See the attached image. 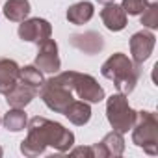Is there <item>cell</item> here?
Instances as JSON below:
<instances>
[{
    "instance_id": "1",
    "label": "cell",
    "mask_w": 158,
    "mask_h": 158,
    "mask_svg": "<svg viewBox=\"0 0 158 158\" xmlns=\"http://www.w3.org/2000/svg\"><path fill=\"white\" fill-rule=\"evenodd\" d=\"M26 138L21 141V152L24 156H39L52 147L58 152H69L74 145V134L61 123L50 121L47 117H32L26 125Z\"/></svg>"
},
{
    "instance_id": "2",
    "label": "cell",
    "mask_w": 158,
    "mask_h": 158,
    "mask_svg": "<svg viewBox=\"0 0 158 158\" xmlns=\"http://www.w3.org/2000/svg\"><path fill=\"white\" fill-rule=\"evenodd\" d=\"M101 73L104 78L114 82L119 93L128 95L136 89V84L141 76V65L132 61V58H128L127 54L115 52L102 63Z\"/></svg>"
},
{
    "instance_id": "3",
    "label": "cell",
    "mask_w": 158,
    "mask_h": 158,
    "mask_svg": "<svg viewBox=\"0 0 158 158\" xmlns=\"http://www.w3.org/2000/svg\"><path fill=\"white\" fill-rule=\"evenodd\" d=\"M132 143L143 149L147 154H158V117L154 112H136L132 125Z\"/></svg>"
},
{
    "instance_id": "4",
    "label": "cell",
    "mask_w": 158,
    "mask_h": 158,
    "mask_svg": "<svg viewBox=\"0 0 158 158\" xmlns=\"http://www.w3.org/2000/svg\"><path fill=\"white\" fill-rule=\"evenodd\" d=\"M60 78L71 88L73 93L78 95V99H82L89 104H95V102H101L104 101L106 93H104V88L95 80L91 74H86V73H78V71H63L60 73Z\"/></svg>"
},
{
    "instance_id": "5",
    "label": "cell",
    "mask_w": 158,
    "mask_h": 158,
    "mask_svg": "<svg viewBox=\"0 0 158 158\" xmlns=\"http://www.w3.org/2000/svg\"><path fill=\"white\" fill-rule=\"evenodd\" d=\"M41 101L45 102V106L56 114H63L67 110V106L74 101L73 97V91L71 88L60 78V74H52L48 80L43 82V86L39 88V93Z\"/></svg>"
},
{
    "instance_id": "6",
    "label": "cell",
    "mask_w": 158,
    "mask_h": 158,
    "mask_svg": "<svg viewBox=\"0 0 158 158\" xmlns=\"http://www.w3.org/2000/svg\"><path fill=\"white\" fill-rule=\"evenodd\" d=\"M106 119L110 127L121 134L128 132L136 119V110L128 104L127 95L115 93L106 99Z\"/></svg>"
},
{
    "instance_id": "7",
    "label": "cell",
    "mask_w": 158,
    "mask_h": 158,
    "mask_svg": "<svg viewBox=\"0 0 158 158\" xmlns=\"http://www.w3.org/2000/svg\"><path fill=\"white\" fill-rule=\"evenodd\" d=\"M19 37L26 43H43L45 39H48L52 35V24L47 21V19H41V17H32V19H24L21 24H19V30H17Z\"/></svg>"
},
{
    "instance_id": "8",
    "label": "cell",
    "mask_w": 158,
    "mask_h": 158,
    "mask_svg": "<svg viewBox=\"0 0 158 158\" xmlns=\"http://www.w3.org/2000/svg\"><path fill=\"white\" fill-rule=\"evenodd\" d=\"M37 47H39V50H37L34 65L43 74H56L61 67V60L58 56V43L48 37L43 43H39Z\"/></svg>"
},
{
    "instance_id": "9",
    "label": "cell",
    "mask_w": 158,
    "mask_h": 158,
    "mask_svg": "<svg viewBox=\"0 0 158 158\" xmlns=\"http://www.w3.org/2000/svg\"><path fill=\"white\" fill-rule=\"evenodd\" d=\"M154 43H156V37L149 30H139V32L132 34V37L128 41L132 61H136L138 65H143V61H147L151 58V54L154 50Z\"/></svg>"
},
{
    "instance_id": "10",
    "label": "cell",
    "mask_w": 158,
    "mask_h": 158,
    "mask_svg": "<svg viewBox=\"0 0 158 158\" xmlns=\"http://www.w3.org/2000/svg\"><path fill=\"white\" fill-rule=\"evenodd\" d=\"M93 156L95 158H115L125 152V138L121 132L112 130L108 132L99 143H93Z\"/></svg>"
},
{
    "instance_id": "11",
    "label": "cell",
    "mask_w": 158,
    "mask_h": 158,
    "mask_svg": "<svg viewBox=\"0 0 158 158\" xmlns=\"http://www.w3.org/2000/svg\"><path fill=\"white\" fill-rule=\"evenodd\" d=\"M69 43L71 47L78 48L84 54H99L102 48H104V37L99 34V32H84V34H73L69 37Z\"/></svg>"
},
{
    "instance_id": "12",
    "label": "cell",
    "mask_w": 158,
    "mask_h": 158,
    "mask_svg": "<svg viewBox=\"0 0 158 158\" xmlns=\"http://www.w3.org/2000/svg\"><path fill=\"white\" fill-rule=\"evenodd\" d=\"M19 73H21V67L15 60L0 58V95H6L17 86Z\"/></svg>"
},
{
    "instance_id": "13",
    "label": "cell",
    "mask_w": 158,
    "mask_h": 158,
    "mask_svg": "<svg viewBox=\"0 0 158 158\" xmlns=\"http://www.w3.org/2000/svg\"><path fill=\"white\" fill-rule=\"evenodd\" d=\"M101 19L104 23V26L110 30V32H121L127 28V13L121 6H117L115 2L112 4H106L102 10H101Z\"/></svg>"
},
{
    "instance_id": "14",
    "label": "cell",
    "mask_w": 158,
    "mask_h": 158,
    "mask_svg": "<svg viewBox=\"0 0 158 158\" xmlns=\"http://www.w3.org/2000/svg\"><path fill=\"white\" fill-rule=\"evenodd\" d=\"M37 93H39V89H35L32 86H26L23 82H17V86L11 91L6 93V102H8L10 108H24L35 99Z\"/></svg>"
},
{
    "instance_id": "15",
    "label": "cell",
    "mask_w": 158,
    "mask_h": 158,
    "mask_svg": "<svg viewBox=\"0 0 158 158\" xmlns=\"http://www.w3.org/2000/svg\"><path fill=\"white\" fill-rule=\"evenodd\" d=\"M63 115L73 123V125H76V127H84L89 119H91V106H89V102H86V101H73L69 106H67V110L63 112Z\"/></svg>"
},
{
    "instance_id": "16",
    "label": "cell",
    "mask_w": 158,
    "mask_h": 158,
    "mask_svg": "<svg viewBox=\"0 0 158 158\" xmlns=\"http://www.w3.org/2000/svg\"><path fill=\"white\" fill-rule=\"evenodd\" d=\"M93 13H95L93 4L88 2V0H82V2H76V4L69 6V10H67V21L71 24L80 26V24H86L88 21H91Z\"/></svg>"
},
{
    "instance_id": "17",
    "label": "cell",
    "mask_w": 158,
    "mask_h": 158,
    "mask_svg": "<svg viewBox=\"0 0 158 158\" xmlns=\"http://www.w3.org/2000/svg\"><path fill=\"white\" fill-rule=\"evenodd\" d=\"M4 17L11 23H23L24 19H28L32 6L30 0H8L4 4Z\"/></svg>"
},
{
    "instance_id": "18",
    "label": "cell",
    "mask_w": 158,
    "mask_h": 158,
    "mask_svg": "<svg viewBox=\"0 0 158 158\" xmlns=\"http://www.w3.org/2000/svg\"><path fill=\"white\" fill-rule=\"evenodd\" d=\"M4 127L10 130V132H21L26 128L28 125V117H26V112L24 108H10L2 119Z\"/></svg>"
},
{
    "instance_id": "19",
    "label": "cell",
    "mask_w": 158,
    "mask_h": 158,
    "mask_svg": "<svg viewBox=\"0 0 158 158\" xmlns=\"http://www.w3.org/2000/svg\"><path fill=\"white\" fill-rule=\"evenodd\" d=\"M19 82L39 89L45 82V78H43V73L35 65H24V67H21V73H19Z\"/></svg>"
},
{
    "instance_id": "20",
    "label": "cell",
    "mask_w": 158,
    "mask_h": 158,
    "mask_svg": "<svg viewBox=\"0 0 158 158\" xmlns=\"http://www.w3.org/2000/svg\"><path fill=\"white\" fill-rule=\"evenodd\" d=\"M139 21L145 28L156 30L158 28V4L154 6H145V10L139 13Z\"/></svg>"
},
{
    "instance_id": "21",
    "label": "cell",
    "mask_w": 158,
    "mask_h": 158,
    "mask_svg": "<svg viewBox=\"0 0 158 158\" xmlns=\"http://www.w3.org/2000/svg\"><path fill=\"white\" fill-rule=\"evenodd\" d=\"M121 8L127 15H139L145 10V0H123Z\"/></svg>"
},
{
    "instance_id": "22",
    "label": "cell",
    "mask_w": 158,
    "mask_h": 158,
    "mask_svg": "<svg viewBox=\"0 0 158 158\" xmlns=\"http://www.w3.org/2000/svg\"><path fill=\"white\" fill-rule=\"evenodd\" d=\"M69 152H71V156H88V158H95L91 145H89V147H74V149H71Z\"/></svg>"
},
{
    "instance_id": "23",
    "label": "cell",
    "mask_w": 158,
    "mask_h": 158,
    "mask_svg": "<svg viewBox=\"0 0 158 158\" xmlns=\"http://www.w3.org/2000/svg\"><path fill=\"white\" fill-rule=\"evenodd\" d=\"M99 4H102V6H106V4H112V2H115V0H97Z\"/></svg>"
},
{
    "instance_id": "24",
    "label": "cell",
    "mask_w": 158,
    "mask_h": 158,
    "mask_svg": "<svg viewBox=\"0 0 158 158\" xmlns=\"http://www.w3.org/2000/svg\"><path fill=\"white\" fill-rule=\"evenodd\" d=\"M158 4V0H145V6H154Z\"/></svg>"
},
{
    "instance_id": "25",
    "label": "cell",
    "mask_w": 158,
    "mask_h": 158,
    "mask_svg": "<svg viewBox=\"0 0 158 158\" xmlns=\"http://www.w3.org/2000/svg\"><path fill=\"white\" fill-rule=\"evenodd\" d=\"M2 154H4V149H2V147H0V156H2Z\"/></svg>"
},
{
    "instance_id": "26",
    "label": "cell",
    "mask_w": 158,
    "mask_h": 158,
    "mask_svg": "<svg viewBox=\"0 0 158 158\" xmlns=\"http://www.w3.org/2000/svg\"><path fill=\"white\" fill-rule=\"evenodd\" d=\"M0 123H2V119H0Z\"/></svg>"
}]
</instances>
